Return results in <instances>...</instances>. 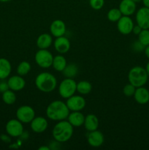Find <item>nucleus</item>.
I'll return each mask as SVG.
<instances>
[{
    "instance_id": "20",
    "label": "nucleus",
    "mask_w": 149,
    "mask_h": 150,
    "mask_svg": "<svg viewBox=\"0 0 149 150\" xmlns=\"http://www.w3.org/2000/svg\"><path fill=\"white\" fill-rule=\"evenodd\" d=\"M99 119L95 114H88L86 117H85L83 125H84L85 128L88 131L91 132L97 130L98 127H99Z\"/></svg>"
},
{
    "instance_id": "37",
    "label": "nucleus",
    "mask_w": 149,
    "mask_h": 150,
    "mask_svg": "<svg viewBox=\"0 0 149 150\" xmlns=\"http://www.w3.org/2000/svg\"><path fill=\"white\" fill-rule=\"evenodd\" d=\"M142 2H143L144 7L149 8V0H142Z\"/></svg>"
},
{
    "instance_id": "33",
    "label": "nucleus",
    "mask_w": 149,
    "mask_h": 150,
    "mask_svg": "<svg viewBox=\"0 0 149 150\" xmlns=\"http://www.w3.org/2000/svg\"><path fill=\"white\" fill-rule=\"evenodd\" d=\"M9 89V86H8V83L7 82H1L0 83V92H4L5 91L8 90Z\"/></svg>"
},
{
    "instance_id": "13",
    "label": "nucleus",
    "mask_w": 149,
    "mask_h": 150,
    "mask_svg": "<svg viewBox=\"0 0 149 150\" xmlns=\"http://www.w3.org/2000/svg\"><path fill=\"white\" fill-rule=\"evenodd\" d=\"M31 129L36 133H42L47 130L48 122L45 118L42 117H34L30 122Z\"/></svg>"
},
{
    "instance_id": "27",
    "label": "nucleus",
    "mask_w": 149,
    "mask_h": 150,
    "mask_svg": "<svg viewBox=\"0 0 149 150\" xmlns=\"http://www.w3.org/2000/svg\"><path fill=\"white\" fill-rule=\"evenodd\" d=\"M31 68L32 67H31L30 63L26 61H23L18 65L17 73L19 76H24L30 72Z\"/></svg>"
},
{
    "instance_id": "24",
    "label": "nucleus",
    "mask_w": 149,
    "mask_h": 150,
    "mask_svg": "<svg viewBox=\"0 0 149 150\" xmlns=\"http://www.w3.org/2000/svg\"><path fill=\"white\" fill-rule=\"evenodd\" d=\"M77 73H78V67L75 64H67L65 68L62 71L63 76L65 78H68V79H73L77 76Z\"/></svg>"
},
{
    "instance_id": "21",
    "label": "nucleus",
    "mask_w": 149,
    "mask_h": 150,
    "mask_svg": "<svg viewBox=\"0 0 149 150\" xmlns=\"http://www.w3.org/2000/svg\"><path fill=\"white\" fill-rule=\"evenodd\" d=\"M53 42V38L48 33H42L37 39V46L39 49H48Z\"/></svg>"
},
{
    "instance_id": "39",
    "label": "nucleus",
    "mask_w": 149,
    "mask_h": 150,
    "mask_svg": "<svg viewBox=\"0 0 149 150\" xmlns=\"http://www.w3.org/2000/svg\"><path fill=\"white\" fill-rule=\"evenodd\" d=\"M145 70H146V72H147V73H148V78H149V62L147 63V64H146Z\"/></svg>"
},
{
    "instance_id": "23",
    "label": "nucleus",
    "mask_w": 149,
    "mask_h": 150,
    "mask_svg": "<svg viewBox=\"0 0 149 150\" xmlns=\"http://www.w3.org/2000/svg\"><path fill=\"white\" fill-rule=\"evenodd\" d=\"M67 64V60H66L65 57H63L62 55L59 54V55L53 57L52 66L55 70L58 72H62Z\"/></svg>"
},
{
    "instance_id": "26",
    "label": "nucleus",
    "mask_w": 149,
    "mask_h": 150,
    "mask_svg": "<svg viewBox=\"0 0 149 150\" xmlns=\"http://www.w3.org/2000/svg\"><path fill=\"white\" fill-rule=\"evenodd\" d=\"M2 100L4 103L7 105H13L16 101V95L15 94L14 91L11 89L5 91L2 93Z\"/></svg>"
},
{
    "instance_id": "14",
    "label": "nucleus",
    "mask_w": 149,
    "mask_h": 150,
    "mask_svg": "<svg viewBox=\"0 0 149 150\" xmlns=\"http://www.w3.org/2000/svg\"><path fill=\"white\" fill-rule=\"evenodd\" d=\"M53 45L56 51L61 54H64L68 52L70 49V46H71L69 39L64 36L56 38Z\"/></svg>"
},
{
    "instance_id": "19",
    "label": "nucleus",
    "mask_w": 149,
    "mask_h": 150,
    "mask_svg": "<svg viewBox=\"0 0 149 150\" xmlns=\"http://www.w3.org/2000/svg\"><path fill=\"white\" fill-rule=\"evenodd\" d=\"M84 120L85 116L80 111H72V113H70L67 117V121L74 127L83 125L84 124Z\"/></svg>"
},
{
    "instance_id": "36",
    "label": "nucleus",
    "mask_w": 149,
    "mask_h": 150,
    "mask_svg": "<svg viewBox=\"0 0 149 150\" xmlns=\"http://www.w3.org/2000/svg\"><path fill=\"white\" fill-rule=\"evenodd\" d=\"M1 139L2 141H4V142H10V138H9L8 136H5V135H2V136H1Z\"/></svg>"
},
{
    "instance_id": "22",
    "label": "nucleus",
    "mask_w": 149,
    "mask_h": 150,
    "mask_svg": "<svg viewBox=\"0 0 149 150\" xmlns=\"http://www.w3.org/2000/svg\"><path fill=\"white\" fill-rule=\"evenodd\" d=\"M11 64L7 59L0 58V79H5L11 73Z\"/></svg>"
},
{
    "instance_id": "34",
    "label": "nucleus",
    "mask_w": 149,
    "mask_h": 150,
    "mask_svg": "<svg viewBox=\"0 0 149 150\" xmlns=\"http://www.w3.org/2000/svg\"><path fill=\"white\" fill-rule=\"evenodd\" d=\"M142 28L140 27V26H139V25H134V27H133V29H132V32L134 34V35H138L140 33V32H141V31H142Z\"/></svg>"
},
{
    "instance_id": "2",
    "label": "nucleus",
    "mask_w": 149,
    "mask_h": 150,
    "mask_svg": "<svg viewBox=\"0 0 149 150\" xmlns=\"http://www.w3.org/2000/svg\"><path fill=\"white\" fill-rule=\"evenodd\" d=\"M73 127L68 121H58L53 128V139L59 143H64L70 140L73 135Z\"/></svg>"
},
{
    "instance_id": "41",
    "label": "nucleus",
    "mask_w": 149,
    "mask_h": 150,
    "mask_svg": "<svg viewBox=\"0 0 149 150\" xmlns=\"http://www.w3.org/2000/svg\"><path fill=\"white\" fill-rule=\"evenodd\" d=\"M11 1V0H0V1H1V2H7V1Z\"/></svg>"
},
{
    "instance_id": "7",
    "label": "nucleus",
    "mask_w": 149,
    "mask_h": 150,
    "mask_svg": "<svg viewBox=\"0 0 149 150\" xmlns=\"http://www.w3.org/2000/svg\"><path fill=\"white\" fill-rule=\"evenodd\" d=\"M16 117L22 123H30L35 117L34 109L29 105H22L17 109Z\"/></svg>"
},
{
    "instance_id": "40",
    "label": "nucleus",
    "mask_w": 149,
    "mask_h": 150,
    "mask_svg": "<svg viewBox=\"0 0 149 150\" xmlns=\"http://www.w3.org/2000/svg\"><path fill=\"white\" fill-rule=\"evenodd\" d=\"M133 1H134V2L136 3V4H137V3H139V2H141L142 1V0H132Z\"/></svg>"
},
{
    "instance_id": "35",
    "label": "nucleus",
    "mask_w": 149,
    "mask_h": 150,
    "mask_svg": "<svg viewBox=\"0 0 149 150\" xmlns=\"http://www.w3.org/2000/svg\"><path fill=\"white\" fill-rule=\"evenodd\" d=\"M144 52H145V54L146 57H147V58L149 59V45L145 47Z\"/></svg>"
},
{
    "instance_id": "10",
    "label": "nucleus",
    "mask_w": 149,
    "mask_h": 150,
    "mask_svg": "<svg viewBox=\"0 0 149 150\" xmlns=\"http://www.w3.org/2000/svg\"><path fill=\"white\" fill-rule=\"evenodd\" d=\"M66 103L71 111H81L86 105V100L83 97L74 95L69 98Z\"/></svg>"
},
{
    "instance_id": "4",
    "label": "nucleus",
    "mask_w": 149,
    "mask_h": 150,
    "mask_svg": "<svg viewBox=\"0 0 149 150\" xmlns=\"http://www.w3.org/2000/svg\"><path fill=\"white\" fill-rule=\"evenodd\" d=\"M148 79L145 68L141 66L133 67L128 73L129 82L136 88L145 86Z\"/></svg>"
},
{
    "instance_id": "16",
    "label": "nucleus",
    "mask_w": 149,
    "mask_h": 150,
    "mask_svg": "<svg viewBox=\"0 0 149 150\" xmlns=\"http://www.w3.org/2000/svg\"><path fill=\"white\" fill-rule=\"evenodd\" d=\"M118 9L123 16H131L135 13L137 4L132 0H121Z\"/></svg>"
},
{
    "instance_id": "17",
    "label": "nucleus",
    "mask_w": 149,
    "mask_h": 150,
    "mask_svg": "<svg viewBox=\"0 0 149 150\" xmlns=\"http://www.w3.org/2000/svg\"><path fill=\"white\" fill-rule=\"evenodd\" d=\"M9 89L14 92L20 91L26 86V81L21 76H13L7 81Z\"/></svg>"
},
{
    "instance_id": "18",
    "label": "nucleus",
    "mask_w": 149,
    "mask_h": 150,
    "mask_svg": "<svg viewBox=\"0 0 149 150\" xmlns=\"http://www.w3.org/2000/svg\"><path fill=\"white\" fill-rule=\"evenodd\" d=\"M134 98L136 102L140 105L147 104L149 102V90L144 86L136 88Z\"/></svg>"
},
{
    "instance_id": "9",
    "label": "nucleus",
    "mask_w": 149,
    "mask_h": 150,
    "mask_svg": "<svg viewBox=\"0 0 149 150\" xmlns=\"http://www.w3.org/2000/svg\"><path fill=\"white\" fill-rule=\"evenodd\" d=\"M134 24L130 16H122L121 18L117 21V28L118 32L124 35H129L132 32Z\"/></svg>"
},
{
    "instance_id": "29",
    "label": "nucleus",
    "mask_w": 149,
    "mask_h": 150,
    "mask_svg": "<svg viewBox=\"0 0 149 150\" xmlns=\"http://www.w3.org/2000/svg\"><path fill=\"white\" fill-rule=\"evenodd\" d=\"M138 40L145 47L149 45V29H142L138 35Z\"/></svg>"
},
{
    "instance_id": "3",
    "label": "nucleus",
    "mask_w": 149,
    "mask_h": 150,
    "mask_svg": "<svg viewBox=\"0 0 149 150\" xmlns=\"http://www.w3.org/2000/svg\"><path fill=\"white\" fill-rule=\"evenodd\" d=\"M35 85L39 91L50 93L55 90L57 86V80L55 76L48 72H43L37 75L35 79Z\"/></svg>"
},
{
    "instance_id": "11",
    "label": "nucleus",
    "mask_w": 149,
    "mask_h": 150,
    "mask_svg": "<svg viewBox=\"0 0 149 150\" xmlns=\"http://www.w3.org/2000/svg\"><path fill=\"white\" fill-rule=\"evenodd\" d=\"M137 24L143 29H149V8L140 7L137 11L135 16Z\"/></svg>"
},
{
    "instance_id": "30",
    "label": "nucleus",
    "mask_w": 149,
    "mask_h": 150,
    "mask_svg": "<svg viewBox=\"0 0 149 150\" xmlns=\"http://www.w3.org/2000/svg\"><path fill=\"white\" fill-rule=\"evenodd\" d=\"M136 87L133 86L131 83H128L124 86V89H123V92H124V95L127 97H131L134 96V94L135 92Z\"/></svg>"
},
{
    "instance_id": "28",
    "label": "nucleus",
    "mask_w": 149,
    "mask_h": 150,
    "mask_svg": "<svg viewBox=\"0 0 149 150\" xmlns=\"http://www.w3.org/2000/svg\"><path fill=\"white\" fill-rule=\"evenodd\" d=\"M122 16V13L118 8L110 9L107 14L108 19L111 22H117Z\"/></svg>"
},
{
    "instance_id": "32",
    "label": "nucleus",
    "mask_w": 149,
    "mask_h": 150,
    "mask_svg": "<svg viewBox=\"0 0 149 150\" xmlns=\"http://www.w3.org/2000/svg\"><path fill=\"white\" fill-rule=\"evenodd\" d=\"M133 48L136 51H142L143 50L144 51L145 46L143 45H142L140 42L137 41V42H134V44H133Z\"/></svg>"
},
{
    "instance_id": "12",
    "label": "nucleus",
    "mask_w": 149,
    "mask_h": 150,
    "mask_svg": "<svg viewBox=\"0 0 149 150\" xmlns=\"http://www.w3.org/2000/svg\"><path fill=\"white\" fill-rule=\"evenodd\" d=\"M87 141L89 144L92 147H99L103 144L105 142V137L103 133L99 130L91 131L87 136Z\"/></svg>"
},
{
    "instance_id": "31",
    "label": "nucleus",
    "mask_w": 149,
    "mask_h": 150,
    "mask_svg": "<svg viewBox=\"0 0 149 150\" xmlns=\"http://www.w3.org/2000/svg\"><path fill=\"white\" fill-rule=\"evenodd\" d=\"M105 0H89V5L93 10H99L103 7Z\"/></svg>"
},
{
    "instance_id": "25",
    "label": "nucleus",
    "mask_w": 149,
    "mask_h": 150,
    "mask_svg": "<svg viewBox=\"0 0 149 150\" xmlns=\"http://www.w3.org/2000/svg\"><path fill=\"white\" fill-rule=\"evenodd\" d=\"M92 90V85L87 81H81L77 83V92L80 95H88Z\"/></svg>"
},
{
    "instance_id": "15",
    "label": "nucleus",
    "mask_w": 149,
    "mask_h": 150,
    "mask_svg": "<svg viewBox=\"0 0 149 150\" xmlns=\"http://www.w3.org/2000/svg\"><path fill=\"white\" fill-rule=\"evenodd\" d=\"M50 32L55 38L64 36L66 33V24L62 20L53 21L50 26Z\"/></svg>"
},
{
    "instance_id": "6",
    "label": "nucleus",
    "mask_w": 149,
    "mask_h": 150,
    "mask_svg": "<svg viewBox=\"0 0 149 150\" xmlns=\"http://www.w3.org/2000/svg\"><path fill=\"white\" fill-rule=\"evenodd\" d=\"M53 56L47 49H39L35 54L34 60L39 67L49 68L52 66Z\"/></svg>"
},
{
    "instance_id": "5",
    "label": "nucleus",
    "mask_w": 149,
    "mask_h": 150,
    "mask_svg": "<svg viewBox=\"0 0 149 150\" xmlns=\"http://www.w3.org/2000/svg\"><path fill=\"white\" fill-rule=\"evenodd\" d=\"M77 91V83L73 79L66 78L60 83L58 86V93L61 98L68 99L74 95Z\"/></svg>"
},
{
    "instance_id": "38",
    "label": "nucleus",
    "mask_w": 149,
    "mask_h": 150,
    "mask_svg": "<svg viewBox=\"0 0 149 150\" xmlns=\"http://www.w3.org/2000/svg\"><path fill=\"white\" fill-rule=\"evenodd\" d=\"M50 147L47 146H42L40 147H39V150H50Z\"/></svg>"
},
{
    "instance_id": "1",
    "label": "nucleus",
    "mask_w": 149,
    "mask_h": 150,
    "mask_svg": "<svg viewBox=\"0 0 149 150\" xmlns=\"http://www.w3.org/2000/svg\"><path fill=\"white\" fill-rule=\"evenodd\" d=\"M70 111L67 103L61 100H54L47 107L46 115L50 120L58 122L67 120Z\"/></svg>"
},
{
    "instance_id": "8",
    "label": "nucleus",
    "mask_w": 149,
    "mask_h": 150,
    "mask_svg": "<svg viewBox=\"0 0 149 150\" xmlns=\"http://www.w3.org/2000/svg\"><path fill=\"white\" fill-rule=\"evenodd\" d=\"M6 131L12 137H19L23 133V123L18 120H10L6 125Z\"/></svg>"
}]
</instances>
